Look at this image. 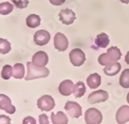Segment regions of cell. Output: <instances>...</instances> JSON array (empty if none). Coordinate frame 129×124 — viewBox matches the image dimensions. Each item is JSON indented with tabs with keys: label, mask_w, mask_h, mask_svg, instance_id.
I'll return each instance as SVG.
<instances>
[{
	"label": "cell",
	"mask_w": 129,
	"mask_h": 124,
	"mask_svg": "<svg viewBox=\"0 0 129 124\" xmlns=\"http://www.w3.org/2000/svg\"><path fill=\"white\" fill-rule=\"evenodd\" d=\"M27 74L25 77L26 81H30L40 78H46L50 74L48 68L34 64L32 62H27Z\"/></svg>",
	"instance_id": "cell-1"
},
{
	"label": "cell",
	"mask_w": 129,
	"mask_h": 124,
	"mask_svg": "<svg viewBox=\"0 0 129 124\" xmlns=\"http://www.w3.org/2000/svg\"><path fill=\"white\" fill-rule=\"evenodd\" d=\"M121 58V52L117 47H111L107 49V53L99 56L98 62L100 65L107 66L111 63L119 61Z\"/></svg>",
	"instance_id": "cell-2"
},
{
	"label": "cell",
	"mask_w": 129,
	"mask_h": 124,
	"mask_svg": "<svg viewBox=\"0 0 129 124\" xmlns=\"http://www.w3.org/2000/svg\"><path fill=\"white\" fill-rule=\"evenodd\" d=\"M103 120V116L98 109L90 108L85 112V121L86 124H100Z\"/></svg>",
	"instance_id": "cell-3"
},
{
	"label": "cell",
	"mask_w": 129,
	"mask_h": 124,
	"mask_svg": "<svg viewBox=\"0 0 129 124\" xmlns=\"http://www.w3.org/2000/svg\"><path fill=\"white\" fill-rule=\"evenodd\" d=\"M69 59L72 65L80 67L86 61V54L79 48H74L69 53Z\"/></svg>",
	"instance_id": "cell-4"
},
{
	"label": "cell",
	"mask_w": 129,
	"mask_h": 124,
	"mask_svg": "<svg viewBox=\"0 0 129 124\" xmlns=\"http://www.w3.org/2000/svg\"><path fill=\"white\" fill-rule=\"evenodd\" d=\"M38 107L41 111L49 112L52 110L55 106L54 99L48 95H44L38 100Z\"/></svg>",
	"instance_id": "cell-5"
},
{
	"label": "cell",
	"mask_w": 129,
	"mask_h": 124,
	"mask_svg": "<svg viewBox=\"0 0 129 124\" xmlns=\"http://www.w3.org/2000/svg\"><path fill=\"white\" fill-rule=\"evenodd\" d=\"M64 109L72 118H79L82 114L81 106L76 102L68 101L64 105Z\"/></svg>",
	"instance_id": "cell-6"
},
{
	"label": "cell",
	"mask_w": 129,
	"mask_h": 124,
	"mask_svg": "<svg viewBox=\"0 0 129 124\" xmlns=\"http://www.w3.org/2000/svg\"><path fill=\"white\" fill-rule=\"evenodd\" d=\"M109 98L108 93L104 90H97L90 93L88 96V102L90 104L104 102Z\"/></svg>",
	"instance_id": "cell-7"
},
{
	"label": "cell",
	"mask_w": 129,
	"mask_h": 124,
	"mask_svg": "<svg viewBox=\"0 0 129 124\" xmlns=\"http://www.w3.org/2000/svg\"><path fill=\"white\" fill-rule=\"evenodd\" d=\"M54 48L59 51H66L69 47L67 37L60 32L57 33L54 37Z\"/></svg>",
	"instance_id": "cell-8"
},
{
	"label": "cell",
	"mask_w": 129,
	"mask_h": 124,
	"mask_svg": "<svg viewBox=\"0 0 129 124\" xmlns=\"http://www.w3.org/2000/svg\"><path fill=\"white\" fill-rule=\"evenodd\" d=\"M59 20L64 25H71L76 19V14L72 9H64L59 13Z\"/></svg>",
	"instance_id": "cell-9"
},
{
	"label": "cell",
	"mask_w": 129,
	"mask_h": 124,
	"mask_svg": "<svg viewBox=\"0 0 129 124\" xmlns=\"http://www.w3.org/2000/svg\"><path fill=\"white\" fill-rule=\"evenodd\" d=\"M51 39V35L49 32L44 30H40L37 31L34 36V41L35 44L38 46H44L46 45Z\"/></svg>",
	"instance_id": "cell-10"
},
{
	"label": "cell",
	"mask_w": 129,
	"mask_h": 124,
	"mask_svg": "<svg viewBox=\"0 0 129 124\" xmlns=\"http://www.w3.org/2000/svg\"><path fill=\"white\" fill-rule=\"evenodd\" d=\"M0 109L5 110L9 114H13L16 112V108L12 104L10 98L3 94H0Z\"/></svg>",
	"instance_id": "cell-11"
},
{
	"label": "cell",
	"mask_w": 129,
	"mask_h": 124,
	"mask_svg": "<svg viewBox=\"0 0 129 124\" xmlns=\"http://www.w3.org/2000/svg\"><path fill=\"white\" fill-rule=\"evenodd\" d=\"M116 121L118 124H124L129 121V106H121L116 113Z\"/></svg>",
	"instance_id": "cell-12"
},
{
	"label": "cell",
	"mask_w": 129,
	"mask_h": 124,
	"mask_svg": "<svg viewBox=\"0 0 129 124\" xmlns=\"http://www.w3.org/2000/svg\"><path fill=\"white\" fill-rule=\"evenodd\" d=\"M48 56L44 51H38L34 54L32 58V63L37 66L45 67L48 63Z\"/></svg>",
	"instance_id": "cell-13"
},
{
	"label": "cell",
	"mask_w": 129,
	"mask_h": 124,
	"mask_svg": "<svg viewBox=\"0 0 129 124\" xmlns=\"http://www.w3.org/2000/svg\"><path fill=\"white\" fill-rule=\"evenodd\" d=\"M74 84L71 80H64L58 86V91L61 95L64 96H69L73 92Z\"/></svg>",
	"instance_id": "cell-14"
},
{
	"label": "cell",
	"mask_w": 129,
	"mask_h": 124,
	"mask_svg": "<svg viewBox=\"0 0 129 124\" xmlns=\"http://www.w3.org/2000/svg\"><path fill=\"white\" fill-rule=\"evenodd\" d=\"M121 69V64L116 61L105 66V68H104V72L108 76H114L119 73Z\"/></svg>",
	"instance_id": "cell-15"
},
{
	"label": "cell",
	"mask_w": 129,
	"mask_h": 124,
	"mask_svg": "<svg viewBox=\"0 0 129 124\" xmlns=\"http://www.w3.org/2000/svg\"><path fill=\"white\" fill-rule=\"evenodd\" d=\"M86 83L88 86L92 89H95L98 88L101 84V77L97 73H93L89 75V77L86 79Z\"/></svg>",
	"instance_id": "cell-16"
},
{
	"label": "cell",
	"mask_w": 129,
	"mask_h": 124,
	"mask_svg": "<svg viewBox=\"0 0 129 124\" xmlns=\"http://www.w3.org/2000/svg\"><path fill=\"white\" fill-rule=\"evenodd\" d=\"M51 119L53 124H68L69 122L67 116L61 111L58 112L56 114L52 112L51 115Z\"/></svg>",
	"instance_id": "cell-17"
},
{
	"label": "cell",
	"mask_w": 129,
	"mask_h": 124,
	"mask_svg": "<svg viewBox=\"0 0 129 124\" xmlns=\"http://www.w3.org/2000/svg\"><path fill=\"white\" fill-rule=\"evenodd\" d=\"M41 17L36 14H30L26 19V26L30 28H37L41 24Z\"/></svg>",
	"instance_id": "cell-18"
},
{
	"label": "cell",
	"mask_w": 129,
	"mask_h": 124,
	"mask_svg": "<svg viewBox=\"0 0 129 124\" xmlns=\"http://www.w3.org/2000/svg\"><path fill=\"white\" fill-rule=\"evenodd\" d=\"M109 43H110L109 36L105 33H101L99 35H97L96 37L95 44L97 47H100V48H106L108 46Z\"/></svg>",
	"instance_id": "cell-19"
},
{
	"label": "cell",
	"mask_w": 129,
	"mask_h": 124,
	"mask_svg": "<svg viewBox=\"0 0 129 124\" xmlns=\"http://www.w3.org/2000/svg\"><path fill=\"white\" fill-rule=\"evenodd\" d=\"M25 68L23 64L16 63L13 68V77L16 79H21L24 77Z\"/></svg>",
	"instance_id": "cell-20"
},
{
	"label": "cell",
	"mask_w": 129,
	"mask_h": 124,
	"mask_svg": "<svg viewBox=\"0 0 129 124\" xmlns=\"http://www.w3.org/2000/svg\"><path fill=\"white\" fill-rule=\"evenodd\" d=\"M73 94H74L76 98H81L83 96L85 92H86V86L85 84L82 81L77 82L73 88Z\"/></svg>",
	"instance_id": "cell-21"
},
{
	"label": "cell",
	"mask_w": 129,
	"mask_h": 124,
	"mask_svg": "<svg viewBox=\"0 0 129 124\" xmlns=\"http://www.w3.org/2000/svg\"><path fill=\"white\" fill-rule=\"evenodd\" d=\"M120 85L124 89H128L129 88V68L124 69L119 79Z\"/></svg>",
	"instance_id": "cell-22"
},
{
	"label": "cell",
	"mask_w": 129,
	"mask_h": 124,
	"mask_svg": "<svg viewBox=\"0 0 129 124\" xmlns=\"http://www.w3.org/2000/svg\"><path fill=\"white\" fill-rule=\"evenodd\" d=\"M13 10V5L10 3L5 2L0 3V14L2 15H8L12 13Z\"/></svg>",
	"instance_id": "cell-23"
},
{
	"label": "cell",
	"mask_w": 129,
	"mask_h": 124,
	"mask_svg": "<svg viewBox=\"0 0 129 124\" xmlns=\"http://www.w3.org/2000/svg\"><path fill=\"white\" fill-rule=\"evenodd\" d=\"M11 50V44L7 40L0 38V54H6Z\"/></svg>",
	"instance_id": "cell-24"
},
{
	"label": "cell",
	"mask_w": 129,
	"mask_h": 124,
	"mask_svg": "<svg viewBox=\"0 0 129 124\" xmlns=\"http://www.w3.org/2000/svg\"><path fill=\"white\" fill-rule=\"evenodd\" d=\"M1 76H2V78L4 80H9V79H10L13 76V68H12V66L9 65V64L5 65L3 68V70H2V72H1Z\"/></svg>",
	"instance_id": "cell-25"
},
{
	"label": "cell",
	"mask_w": 129,
	"mask_h": 124,
	"mask_svg": "<svg viewBox=\"0 0 129 124\" xmlns=\"http://www.w3.org/2000/svg\"><path fill=\"white\" fill-rule=\"evenodd\" d=\"M0 124H11V119L5 115H0Z\"/></svg>",
	"instance_id": "cell-26"
},
{
	"label": "cell",
	"mask_w": 129,
	"mask_h": 124,
	"mask_svg": "<svg viewBox=\"0 0 129 124\" xmlns=\"http://www.w3.org/2000/svg\"><path fill=\"white\" fill-rule=\"evenodd\" d=\"M39 123L40 124H49L48 117L46 114H41L39 116Z\"/></svg>",
	"instance_id": "cell-27"
},
{
	"label": "cell",
	"mask_w": 129,
	"mask_h": 124,
	"mask_svg": "<svg viewBox=\"0 0 129 124\" xmlns=\"http://www.w3.org/2000/svg\"><path fill=\"white\" fill-rule=\"evenodd\" d=\"M23 124H36V120L32 116H26L23 119Z\"/></svg>",
	"instance_id": "cell-28"
},
{
	"label": "cell",
	"mask_w": 129,
	"mask_h": 124,
	"mask_svg": "<svg viewBox=\"0 0 129 124\" xmlns=\"http://www.w3.org/2000/svg\"><path fill=\"white\" fill-rule=\"evenodd\" d=\"M66 0H49L51 4H52L54 6H56L63 5L64 3H66Z\"/></svg>",
	"instance_id": "cell-29"
},
{
	"label": "cell",
	"mask_w": 129,
	"mask_h": 124,
	"mask_svg": "<svg viewBox=\"0 0 129 124\" xmlns=\"http://www.w3.org/2000/svg\"><path fill=\"white\" fill-rule=\"evenodd\" d=\"M125 62H126L127 64H129V51L127 53V54H126V56H125Z\"/></svg>",
	"instance_id": "cell-30"
},
{
	"label": "cell",
	"mask_w": 129,
	"mask_h": 124,
	"mask_svg": "<svg viewBox=\"0 0 129 124\" xmlns=\"http://www.w3.org/2000/svg\"><path fill=\"white\" fill-rule=\"evenodd\" d=\"M120 1L124 4H128L129 3V0H120Z\"/></svg>",
	"instance_id": "cell-31"
},
{
	"label": "cell",
	"mask_w": 129,
	"mask_h": 124,
	"mask_svg": "<svg viewBox=\"0 0 129 124\" xmlns=\"http://www.w3.org/2000/svg\"><path fill=\"white\" fill-rule=\"evenodd\" d=\"M127 103L129 104V92H128L127 95Z\"/></svg>",
	"instance_id": "cell-32"
},
{
	"label": "cell",
	"mask_w": 129,
	"mask_h": 124,
	"mask_svg": "<svg viewBox=\"0 0 129 124\" xmlns=\"http://www.w3.org/2000/svg\"><path fill=\"white\" fill-rule=\"evenodd\" d=\"M11 1H12V2H13V1H15V0H11Z\"/></svg>",
	"instance_id": "cell-33"
}]
</instances>
